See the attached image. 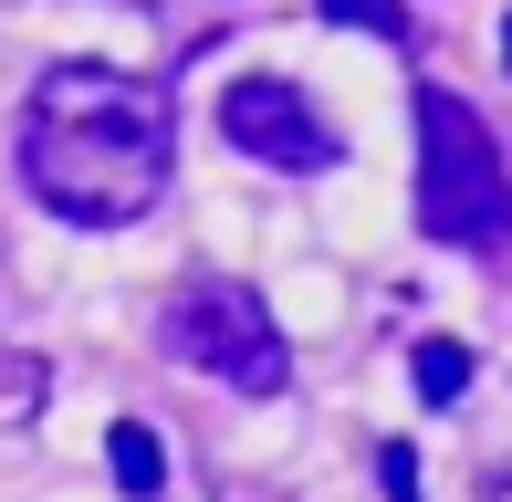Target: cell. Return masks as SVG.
I'll return each instance as SVG.
<instances>
[{
  "instance_id": "1",
  "label": "cell",
  "mask_w": 512,
  "mask_h": 502,
  "mask_svg": "<svg viewBox=\"0 0 512 502\" xmlns=\"http://www.w3.org/2000/svg\"><path fill=\"white\" fill-rule=\"evenodd\" d=\"M168 168H178L168 95L115 74V63H63L21 105V189L53 220L126 231V220H147L168 199Z\"/></svg>"
},
{
  "instance_id": "2",
  "label": "cell",
  "mask_w": 512,
  "mask_h": 502,
  "mask_svg": "<svg viewBox=\"0 0 512 502\" xmlns=\"http://www.w3.org/2000/svg\"><path fill=\"white\" fill-rule=\"evenodd\" d=\"M418 231L439 251H512L502 136L481 126L450 84H418Z\"/></svg>"
},
{
  "instance_id": "3",
  "label": "cell",
  "mask_w": 512,
  "mask_h": 502,
  "mask_svg": "<svg viewBox=\"0 0 512 502\" xmlns=\"http://www.w3.org/2000/svg\"><path fill=\"white\" fill-rule=\"evenodd\" d=\"M168 356H189L199 377L241 387V398H283L293 387V346L251 283H178L168 293Z\"/></svg>"
},
{
  "instance_id": "4",
  "label": "cell",
  "mask_w": 512,
  "mask_h": 502,
  "mask_svg": "<svg viewBox=\"0 0 512 502\" xmlns=\"http://www.w3.org/2000/svg\"><path fill=\"white\" fill-rule=\"evenodd\" d=\"M220 136L251 157V168H283V178H324L335 168V126L304 105V84H283V74H241L220 95Z\"/></svg>"
},
{
  "instance_id": "5",
  "label": "cell",
  "mask_w": 512,
  "mask_h": 502,
  "mask_svg": "<svg viewBox=\"0 0 512 502\" xmlns=\"http://www.w3.org/2000/svg\"><path fill=\"white\" fill-rule=\"evenodd\" d=\"M105 471H115V492L157 502V492H168V450H157V429H147V419H115V440H105Z\"/></svg>"
},
{
  "instance_id": "6",
  "label": "cell",
  "mask_w": 512,
  "mask_h": 502,
  "mask_svg": "<svg viewBox=\"0 0 512 502\" xmlns=\"http://www.w3.org/2000/svg\"><path fill=\"white\" fill-rule=\"evenodd\" d=\"M460 387H471V346H450V335H429V346H418V398H429V408H450Z\"/></svg>"
},
{
  "instance_id": "7",
  "label": "cell",
  "mask_w": 512,
  "mask_h": 502,
  "mask_svg": "<svg viewBox=\"0 0 512 502\" xmlns=\"http://www.w3.org/2000/svg\"><path fill=\"white\" fill-rule=\"evenodd\" d=\"M324 21H356L377 42H408V0H324Z\"/></svg>"
},
{
  "instance_id": "8",
  "label": "cell",
  "mask_w": 512,
  "mask_h": 502,
  "mask_svg": "<svg viewBox=\"0 0 512 502\" xmlns=\"http://www.w3.org/2000/svg\"><path fill=\"white\" fill-rule=\"evenodd\" d=\"M377 482H387V502H418V450H408V440L377 450Z\"/></svg>"
},
{
  "instance_id": "9",
  "label": "cell",
  "mask_w": 512,
  "mask_h": 502,
  "mask_svg": "<svg viewBox=\"0 0 512 502\" xmlns=\"http://www.w3.org/2000/svg\"><path fill=\"white\" fill-rule=\"evenodd\" d=\"M502 63H512V21H502Z\"/></svg>"
}]
</instances>
